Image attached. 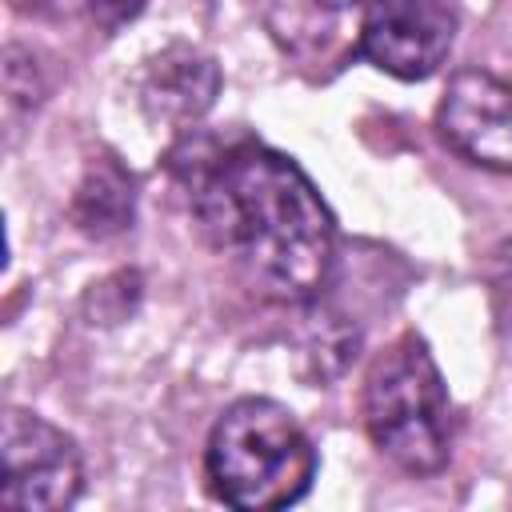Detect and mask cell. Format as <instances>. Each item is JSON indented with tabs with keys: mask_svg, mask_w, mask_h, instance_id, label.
I'll return each instance as SVG.
<instances>
[{
	"mask_svg": "<svg viewBox=\"0 0 512 512\" xmlns=\"http://www.w3.org/2000/svg\"><path fill=\"white\" fill-rule=\"evenodd\" d=\"M68 212H72V224L84 236H92V240L116 236L136 216V184L112 156H100V160L88 164L84 180L76 184Z\"/></svg>",
	"mask_w": 512,
	"mask_h": 512,
	"instance_id": "ba28073f",
	"label": "cell"
},
{
	"mask_svg": "<svg viewBox=\"0 0 512 512\" xmlns=\"http://www.w3.org/2000/svg\"><path fill=\"white\" fill-rule=\"evenodd\" d=\"M204 476L220 504L268 512L296 504L316 476V448L300 420L264 396H244L220 412L204 448Z\"/></svg>",
	"mask_w": 512,
	"mask_h": 512,
	"instance_id": "7a4b0ae2",
	"label": "cell"
},
{
	"mask_svg": "<svg viewBox=\"0 0 512 512\" xmlns=\"http://www.w3.org/2000/svg\"><path fill=\"white\" fill-rule=\"evenodd\" d=\"M320 8H328V12H340V8H352V4H364V0H316Z\"/></svg>",
	"mask_w": 512,
	"mask_h": 512,
	"instance_id": "30bf717a",
	"label": "cell"
},
{
	"mask_svg": "<svg viewBox=\"0 0 512 512\" xmlns=\"http://www.w3.org/2000/svg\"><path fill=\"white\" fill-rule=\"evenodd\" d=\"M436 132L468 164L512 172V84L480 68L456 72L436 104Z\"/></svg>",
	"mask_w": 512,
	"mask_h": 512,
	"instance_id": "8992f818",
	"label": "cell"
},
{
	"mask_svg": "<svg viewBox=\"0 0 512 512\" xmlns=\"http://www.w3.org/2000/svg\"><path fill=\"white\" fill-rule=\"evenodd\" d=\"M368 440L404 472L432 476L452 452V412L444 376L416 332L396 336L364 376Z\"/></svg>",
	"mask_w": 512,
	"mask_h": 512,
	"instance_id": "3957f363",
	"label": "cell"
},
{
	"mask_svg": "<svg viewBox=\"0 0 512 512\" xmlns=\"http://www.w3.org/2000/svg\"><path fill=\"white\" fill-rule=\"evenodd\" d=\"M220 92V64L188 44L164 48L156 60H148L144 80H140V104L152 120L188 128L196 124Z\"/></svg>",
	"mask_w": 512,
	"mask_h": 512,
	"instance_id": "52a82bcc",
	"label": "cell"
},
{
	"mask_svg": "<svg viewBox=\"0 0 512 512\" xmlns=\"http://www.w3.org/2000/svg\"><path fill=\"white\" fill-rule=\"evenodd\" d=\"M452 0H364L360 56L396 80H428L456 40Z\"/></svg>",
	"mask_w": 512,
	"mask_h": 512,
	"instance_id": "5b68a950",
	"label": "cell"
},
{
	"mask_svg": "<svg viewBox=\"0 0 512 512\" xmlns=\"http://www.w3.org/2000/svg\"><path fill=\"white\" fill-rule=\"evenodd\" d=\"M0 500L24 512H56L76 504L84 484V460L76 440L36 412L8 408L0 428Z\"/></svg>",
	"mask_w": 512,
	"mask_h": 512,
	"instance_id": "277c9868",
	"label": "cell"
},
{
	"mask_svg": "<svg viewBox=\"0 0 512 512\" xmlns=\"http://www.w3.org/2000/svg\"><path fill=\"white\" fill-rule=\"evenodd\" d=\"M192 212L248 288L276 304L316 300L336 268V224L312 180L276 148L232 144L188 168Z\"/></svg>",
	"mask_w": 512,
	"mask_h": 512,
	"instance_id": "6da1fadb",
	"label": "cell"
},
{
	"mask_svg": "<svg viewBox=\"0 0 512 512\" xmlns=\"http://www.w3.org/2000/svg\"><path fill=\"white\" fill-rule=\"evenodd\" d=\"M144 12V0H88V16L96 20L100 32H120L124 24H132Z\"/></svg>",
	"mask_w": 512,
	"mask_h": 512,
	"instance_id": "9c48e42d",
	"label": "cell"
}]
</instances>
